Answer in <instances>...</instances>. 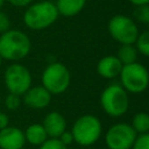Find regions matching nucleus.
Instances as JSON below:
<instances>
[{
	"label": "nucleus",
	"instance_id": "4be33fe9",
	"mask_svg": "<svg viewBox=\"0 0 149 149\" xmlns=\"http://www.w3.org/2000/svg\"><path fill=\"white\" fill-rule=\"evenodd\" d=\"M38 149H68V147L63 144L58 139H48L38 147Z\"/></svg>",
	"mask_w": 149,
	"mask_h": 149
},
{
	"label": "nucleus",
	"instance_id": "39448f33",
	"mask_svg": "<svg viewBox=\"0 0 149 149\" xmlns=\"http://www.w3.org/2000/svg\"><path fill=\"white\" fill-rule=\"evenodd\" d=\"M71 83V73L68 66L61 62L49 63L41 76V85L51 94L59 95L64 93Z\"/></svg>",
	"mask_w": 149,
	"mask_h": 149
},
{
	"label": "nucleus",
	"instance_id": "9d476101",
	"mask_svg": "<svg viewBox=\"0 0 149 149\" xmlns=\"http://www.w3.org/2000/svg\"><path fill=\"white\" fill-rule=\"evenodd\" d=\"M23 104L33 109H43L51 102L52 95L42 86H30V88L21 97Z\"/></svg>",
	"mask_w": 149,
	"mask_h": 149
},
{
	"label": "nucleus",
	"instance_id": "423d86ee",
	"mask_svg": "<svg viewBox=\"0 0 149 149\" xmlns=\"http://www.w3.org/2000/svg\"><path fill=\"white\" fill-rule=\"evenodd\" d=\"M119 79L128 94H140L149 87V70L139 62L122 65Z\"/></svg>",
	"mask_w": 149,
	"mask_h": 149
},
{
	"label": "nucleus",
	"instance_id": "1a4fd4ad",
	"mask_svg": "<svg viewBox=\"0 0 149 149\" xmlns=\"http://www.w3.org/2000/svg\"><path fill=\"white\" fill-rule=\"evenodd\" d=\"M137 134L127 122H116L112 125L104 136L107 149H132Z\"/></svg>",
	"mask_w": 149,
	"mask_h": 149
},
{
	"label": "nucleus",
	"instance_id": "6e6552de",
	"mask_svg": "<svg viewBox=\"0 0 149 149\" xmlns=\"http://www.w3.org/2000/svg\"><path fill=\"white\" fill-rule=\"evenodd\" d=\"M3 81L8 93L22 97L33 86V77L28 68L21 63H12L5 70Z\"/></svg>",
	"mask_w": 149,
	"mask_h": 149
},
{
	"label": "nucleus",
	"instance_id": "f8f14e48",
	"mask_svg": "<svg viewBox=\"0 0 149 149\" xmlns=\"http://www.w3.org/2000/svg\"><path fill=\"white\" fill-rule=\"evenodd\" d=\"M42 126L49 139H58L66 130V119L62 113L52 111L44 116Z\"/></svg>",
	"mask_w": 149,
	"mask_h": 149
},
{
	"label": "nucleus",
	"instance_id": "7ed1b4c3",
	"mask_svg": "<svg viewBox=\"0 0 149 149\" xmlns=\"http://www.w3.org/2000/svg\"><path fill=\"white\" fill-rule=\"evenodd\" d=\"M73 142L80 147H91L95 144L102 135V123L93 114L80 115L71 127Z\"/></svg>",
	"mask_w": 149,
	"mask_h": 149
},
{
	"label": "nucleus",
	"instance_id": "dca6fc26",
	"mask_svg": "<svg viewBox=\"0 0 149 149\" xmlns=\"http://www.w3.org/2000/svg\"><path fill=\"white\" fill-rule=\"evenodd\" d=\"M115 56L118 57V59L121 62L122 65H127L137 62L139 52L134 44H120Z\"/></svg>",
	"mask_w": 149,
	"mask_h": 149
},
{
	"label": "nucleus",
	"instance_id": "2eb2a0df",
	"mask_svg": "<svg viewBox=\"0 0 149 149\" xmlns=\"http://www.w3.org/2000/svg\"><path fill=\"white\" fill-rule=\"evenodd\" d=\"M24 139L26 143H29L31 146L40 147L42 143H44L49 137L47 135V132L42 123H31L24 130Z\"/></svg>",
	"mask_w": 149,
	"mask_h": 149
},
{
	"label": "nucleus",
	"instance_id": "4468645a",
	"mask_svg": "<svg viewBox=\"0 0 149 149\" xmlns=\"http://www.w3.org/2000/svg\"><path fill=\"white\" fill-rule=\"evenodd\" d=\"M55 5L59 15L65 17H72L84 9L86 0H57Z\"/></svg>",
	"mask_w": 149,
	"mask_h": 149
},
{
	"label": "nucleus",
	"instance_id": "a211bd4d",
	"mask_svg": "<svg viewBox=\"0 0 149 149\" xmlns=\"http://www.w3.org/2000/svg\"><path fill=\"white\" fill-rule=\"evenodd\" d=\"M134 45L137 49L139 55L149 57V29L139 34Z\"/></svg>",
	"mask_w": 149,
	"mask_h": 149
},
{
	"label": "nucleus",
	"instance_id": "6ab92c4d",
	"mask_svg": "<svg viewBox=\"0 0 149 149\" xmlns=\"http://www.w3.org/2000/svg\"><path fill=\"white\" fill-rule=\"evenodd\" d=\"M5 106L8 111H16L21 106V97L13 93H8L5 98Z\"/></svg>",
	"mask_w": 149,
	"mask_h": 149
},
{
	"label": "nucleus",
	"instance_id": "f257e3e1",
	"mask_svg": "<svg viewBox=\"0 0 149 149\" xmlns=\"http://www.w3.org/2000/svg\"><path fill=\"white\" fill-rule=\"evenodd\" d=\"M31 50L30 38L19 29H9L0 34V57L8 62H20L26 58Z\"/></svg>",
	"mask_w": 149,
	"mask_h": 149
},
{
	"label": "nucleus",
	"instance_id": "c85d7f7f",
	"mask_svg": "<svg viewBox=\"0 0 149 149\" xmlns=\"http://www.w3.org/2000/svg\"><path fill=\"white\" fill-rule=\"evenodd\" d=\"M2 62H3V59L0 57V68H1V65H2Z\"/></svg>",
	"mask_w": 149,
	"mask_h": 149
},
{
	"label": "nucleus",
	"instance_id": "5701e85b",
	"mask_svg": "<svg viewBox=\"0 0 149 149\" xmlns=\"http://www.w3.org/2000/svg\"><path fill=\"white\" fill-rule=\"evenodd\" d=\"M10 29V19L3 10L0 9V34L6 33Z\"/></svg>",
	"mask_w": 149,
	"mask_h": 149
},
{
	"label": "nucleus",
	"instance_id": "ddd939ff",
	"mask_svg": "<svg viewBox=\"0 0 149 149\" xmlns=\"http://www.w3.org/2000/svg\"><path fill=\"white\" fill-rule=\"evenodd\" d=\"M121 69L122 64L115 55L104 56L97 63V73L104 79H114L119 77Z\"/></svg>",
	"mask_w": 149,
	"mask_h": 149
},
{
	"label": "nucleus",
	"instance_id": "cd10ccee",
	"mask_svg": "<svg viewBox=\"0 0 149 149\" xmlns=\"http://www.w3.org/2000/svg\"><path fill=\"white\" fill-rule=\"evenodd\" d=\"M5 2H6L5 0H0V9L2 8V6H3V3H5Z\"/></svg>",
	"mask_w": 149,
	"mask_h": 149
},
{
	"label": "nucleus",
	"instance_id": "bb28decb",
	"mask_svg": "<svg viewBox=\"0 0 149 149\" xmlns=\"http://www.w3.org/2000/svg\"><path fill=\"white\" fill-rule=\"evenodd\" d=\"M132 5H134L135 7L139 6H144V5H149V0H128Z\"/></svg>",
	"mask_w": 149,
	"mask_h": 149
},
{
	"label": "nucleus",
	"instance_id": "f03ea898",
	"mask_svg": "<svg viewBox=\"0 0 149 149\" xmlns=\"http://www.w3.org/2000/svg\"><path fill=\"white\" fill-rule=\"evenodd\" d=\"M59 14L55 2L50 0H42L31 2L23 13L22 20L24 26L30 30H43L52 26Z\"/></svg>",
	"mask_w": 149,
	"mask_h": 149
},
{
	"label": "nucleus",
	"instance_id": "f3484780",
	"mask_svg": "<svg viewBox=\"0 0 149 149\" xmlns=\"http://www.w3.org/2000/svg\"><path fill=\"white\" fill-rule=\"evenodd\" d=\"M129 125L132 126V128L137 135L149 133V114L147 112L135 113Z\"/></svg>",
	"mask_w": 149,
	"mask_h": 149
},
{
	"label": "nucleus",
	"instance_id": "0eeeda50",
	"mask_svg": "<svg viewBox=\"0 0 149 149\" xmlns=\"http://www.w3.org/2000/svg\"><path fill=\"white\" fill-rule=\"evenodd\" d=\"M109 36L119 44H134L140 30L137 23L127 15L116 14L107 23Z\"/></svg>",
	"mask_w": 149,
	"mask_h": 149
},
{
	"label": "nucleus",
	"instance_id": "412c9836",
	"mask_svg": "<svg viewBox=\"0 0 149 149\" xmlns=\"http://www.w3.org/2000/svg\"><path fill=\"white\" fill-rule=\"evenodd\" d=\"M132 149H149V133L137 135Z\"/></svg>",
	"mask_w": 149,
	"mask_h": 149
},
{
	"label": "nucleus",
	"instance_id": "a878e982",
	"mask_svg": "<svg viewBox=\"0 0 149 149\" xmlns=\"http://www.w3.org/2000/svg\"><path fill=\"white\" fill-rule=\"evenodd\" d=\"M9 126V118L6 113L0 112V130Z\"/></svg>",
	"mask_w": 149,
	"mask_h": 149
},
{
	"label": "nucleus",
	"instance_id": "20e7f679",
	"mask_svg": "<svg viewBox=\"0 0 149 149\" xmlns=\"http://www.w3.org/2000/svg\"><path fill=\"white\" fill-rule=\"evenodd\" d=\"M99 102L106 115L121 118L129 109V94L120 84H109L101 91Z\"/></svg>",
	"mask_w": 149,
	"mask_h": 149
},
{
	"label": "nucleus",
	"instance_id": "b1692460",
	"mask_svg": "<svg viewBox=\"0 0 149 149\" xmlns=\"http://www.w3.org/2000/svg\"><path fill=\"white\" fill-rule=\"evenodd\" d=\"M58 140L63 143V144H65L66 147H69L70 144H72L73 143V136H72V133H71V130H65L59 137H58Z\"/></svg>",
	"mask_w": 149,
	"mask_h": 149
},
{
	"label": "nucleus",
	"instance_id": "9b49d317",
	"mask_svg": "<svg viewBox=\"0 0 149 149\" xmlns=\"http://www.w3.org/2000/svg\"><path fill=\"white\" fill-rule=\"evenodd\" d=\"M26 139L19 127L8 126L0 130V149H23Z\"/></svg>",
	"mask_w": 149,
	"mask_h": 149
},
{
	"label": "nucleus",
	"instance_id": "aec40b11",
	"mask_svg": "<svg viewBox=\"0 0 149 149\" xmlns=\"http://www.w3.org/2000/svg\"><path fill=\"white\" fill-rule=\"evenodd\" d=\"M135 17L139 22L144 23V24H149V5L136 7Z\"/></svg>",
	"mask_w": 149,
	"mask_h": 149
},
{
	"label": "nucleus",
	"instance_id": "393cba45",
	"mask_svg": "<svg viewBox=\"0 0 149 149\" xmlns=\"http://www.w3.org/2000/svg\"><path fill=\"white\" fill-rule=\"evenodd\" d=\"M6 2H8L9 5L17 7V8H23V7H28L33 0H5Z\"/></svg>",
	"mask_w": 149,
	"mask_h": 149
}]
</instances>
